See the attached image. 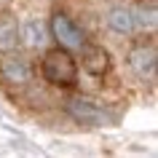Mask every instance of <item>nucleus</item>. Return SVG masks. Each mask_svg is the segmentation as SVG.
<instances>
[{
	"mask_svg": "<svg viewBox=\"0 0 158 158\" xmlns=\"http://www.w3.org/2000/svg\"><path fill=\"white\" fill-rule=\"evenodd\" d=\"M40 75L46 83L56 86V89H70L75 86V78H78V64H75L73 54L59 46V48L46 51L40 62Z\"/></svg>",
	"mask_w": 158,
	"mask_h": 158,
	"instance_id": "nucleus-1",
	"label": "nucleus"
},
{
	"mask_svg": "<svg viewBox=\"0 0 158 158\" xmlns=\"http://www.w3.org/2000/svg\"><path fill=\"white\" fill-rule=\"evenodd\" d=\"M0 78H3L8 86L22 89V86H27L30 81H32V64H30L24 56L8 51V56L0 62Z\"/></svg>",
	"mask_w": 158,
	"mask_h": 158,
	"instance_id": "nucleus-2",
	"label": "nucleus"
},
{
	"mask_svg": "<svg viewBox=\"0 0 158 158\" xmlns=\"http://www.w3.org/2000/svg\"><path fill=\"white\" fill-rule=\"evenodd\" d=\"M51 32H54L56 43L62 48H67V51L83 46V32H81V27L75 24L67 14H54V19H51Z\"/></svg>",
	"mask_w": 158,
	"mask_h": 158,
	"instance_id": "nucleus-3",
	"label": "nucleus"
},
{
	"mask_svg": "<svg viewBox=\"0 0 158 158\" xmlns=\"http://www.w3.org/2000/svg\"><path fill=\"white\" fill-rule=\"evenodd\" d=\"M129 67L139 78H153L158 67V56H156V46H139L129 54Z\"/></svg>",
	"mask_w": 158,
	"mask_h": 158,
	"instance_id": "nucleus-4",
	"label": "nucleus"
},
{
	"mask_svg": "<svg viewBox=\"0 0 158 158\" xmlns=\"http://www.w3.org/2000/svg\"><path fill=\"white\" fill-rule=\"evenodd\" d=\"M83 48V56H81V62H83L86 73L97 75V78H102V75L110 70V54L102 46H81Z\"/></svg>",
	"mask_w": 158,
	"mask_h": 158,
	"instance_id": "nucleus-5",
	"label": "nucleus"
},
{
	"mask_svg": "<svg viewBox=\"0 0 158 158\" xmlns=\"http://www.w3.org/2000/svg\"><path fill=\"white\" fill-rule=\"evenodd\" d=\"M19 43V27L14 16H6L0 14V54H8V51L16 48Z\"/></svg>",
	"mask_w": 158,
	"mask_h": 158,
	"instance_id": "nucleus-6",
	"label": "nucleus"
},
{
	"mask_svg": "<svg viewBox=\"0 0 158 158\" xmlns=\"http://www.w3.org/2000/svg\"><path fill=\"white\" fill-rule=\"evenodd\" d=\"M70 110H73V115L78 118V121H83V123H102V121H105V113H102L99 107H94L91 102H86V99H73Z\"/></svg>",
	"mask_w": 158,
	"mask_h": 158,
	"instance_id": "nucleus-7",
	"label": "nucleus"
},
{
	"mask_svg": "<svg viewBox=\"0 0 158 158\" xmlns=\"http://www.w3.org/2000/svg\"><path fill=\"white\" fill-rule=\"evenodd\" d=\"M107 24H110V30L113 32H118V35H129L134 30V14L129 8H113L110 11V16H107Z\"/></svg>",
	"mask_w": 158,
	"mask_h": 158,
	"instance_id": "nucleus-8",
	"label": "nucleus"
},
{
	"mask_svg": "<svg viewBox=\"0 0 158 158\" xmlns=\"http://www.w3.org/2000/svg\"><path fill=\"white\" fill-rule=\"evenodd\" d=\"M27 40L32 43V46H38V43L46 40V38H43V27L38 24V22H30V24H27Z\"/></svg>",
	"mask_w": 158,
	"mask_h": 158,
	"instance_id": "nucleus-9",
	"label": "nucleus"
}]
</instances>
